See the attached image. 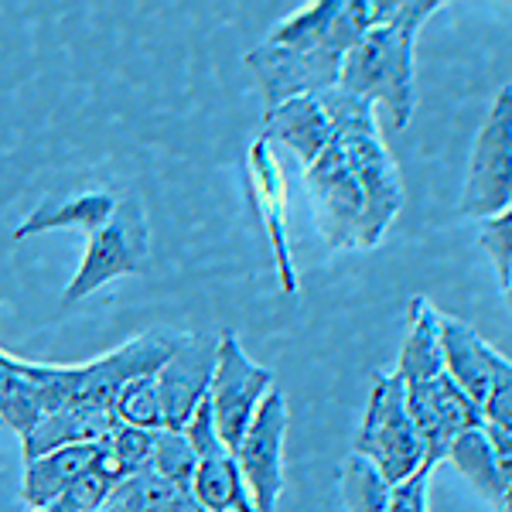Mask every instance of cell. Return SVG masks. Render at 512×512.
<instances>
[{"mask_svg":"<svg viewBox=\"0 0 512 512\" xmlns=\"http://www.w3.org/2000/svg\"><path fill=\"white\" fill-rule=\"evenodd\" d=\"M396 7V0H315L280 21L263 45L243 55L267 110L335 89L345 55L362 35L390 21Z\"/></svg>","mask_w":512,"mask_h":512,"instance_id":"obj_1","label":"cell"},{"mask_svg":"<svg viewBox=\"0 0 512 512\" xmlns=\"http://www.w3.org/2000/svg\"><path fill=\"white\" fill-rule=\"evenodd\" d=\"M441 0H403L386 24H379L345 55L338 89L383 106L386 120L403 130L414 117V52L420 28L441 11Z\"/></svg>","mask_w":512,"mask_h":512,"instance_id":"obj_2","label":"cell"},{"mask_svg":"<svg viewBox=\"0 0 512 512\" xmlns=\"http://www.w3.org/2000/svg\"><path fill=\"white\" fill-rule=\"evenodd\" d=\"M188 332L175 328H151V332L130 338L120 349L99 355L82 366H45V362H31L41 393H45V414L59 407H82L99 410V414H113L120 390L134 383L140 376H154L164 362L185 345Z\"/></svg>","mask_w":512,"mask_h":512,"instance_id":"obj_3","label":"cell"},{"mask_svg":"<svg viewBox=\"0 0 512 512\" xmlns=\"http://www.w3.org/2000/svg\"><path fill=\"white\" fill-rule=\"evenodd\" d=\"M352 454L369 461L390 489L403 485L417 472H424V437H420L414 417L407 410L403 379L396 376V369L373 379Z\"/></svg>","mask_w":512,"mask_h":512,"instance_id":"obj_4","label":"cell"},{"mask_svg":"<svg viewBox=\"0 0 512 512\" xmlns=\"http://www.w3.org/2000/svg\"><path fill=\"white\" fill-rule=\"evenodd\" d=\"M396 376L403 379L407 410L414 417L420 437H424V468L434 472L441 461H448L451 444L461 434L485 424V414L454 386V379L444 373V366L407 369V373Z\"/></svg>","mask_w":512,"mask_h":512,"instance_id":"obj_5","label":"cell"},{"mask_svg":"<svg viewBox=\"0 0 512 512\" xmlns=\"http://www.w3.org/2000/svg\"><path fill=\"white\" fill-rule=\"evenodd\" d=\"M147 253H151V226H147L144 205L137 198H123L110 222H103L89 236V246L65 287L62 304H79L82 297L96 294L110 280L140 274L147 267Z\"/></svg>","mask_w":512,"mask_h":512,"instance_id":"obj_6","label":"cell"},{"mask_svg":"<svg viewBox=\"0 0 512 512\" xmlns=\"http://www.w3.org/2000/svg\"><path fill=\"white\" fill-rule=\"evenodd\" d=\"M458 209L478 222L512 209V86L495 96L489 117L478 127Z\"/></svg>","mask_w":512,"mask_h":512,"instance_id":"obj_7","label":"cell"},{"mask_svg":"<svg viewBox=\"0 0 512 512\" xmlns=\"http://www.w3.org/2000/svg\"><path fill=\"white\" fill-rule=\"evenodd\" d=\"M338 144H342L352 175L362 188V198H366L362 250H373V246L383 243V236L390 233V226L396 222V216H400L403 202H407L400 168H396L390 147L383 144L379 123H362V127H355V130H342V134H338Z\"/></svg>","mask_w":512,"mask_h":512,"instance_id":"obj_8","label":"cell"},{"mask_svg":"<svg viewBox=\"0 0 512 512\" xmlns=\"http://www.w3.org/2000/svg\"><path fill=\"white\" fill-rule=\"evenodd\" d=\"M304 185H308L311 205H315L321 239L332 250H362L366 198H362V188L352 175L338 137L304 168Z\"/></svg>","mask_w":512,"mask_h":512,"instance_id":"obj_9","label":"cell"},{"mask_svg":"<svg viewBox=\"0 0 512 512\" xmlns=\"http://www.w3.org/2000/svg\"><path fill=\"white\" fill-rule=\"evenodd\" d=\"M270 390H274V373L267 366H260V362H253L233 332L219 335L216 373H212V386H209V407H212V420H216V431L229 451L250 431L256 410H260V403L267 400Z\"/></svg>","mask_w":512,"mask_h":512,"instance_id":"obj_10","label":"cell"},{"mask_svg":"<svg viewBox=\"0 0 512 512\" xmlns=\"http://www.w3.org/2000/svg\"><path fill=\"white\" fill-rule=\"evenodd\" d=\"M287 396L277 390L267 393V400L256 410L250 431L236 444V465L243 475V485L250 492L256 512H277V499L284 492V444H287Z\"/></svg>","mask_w":512,"mask_h":512,"instance_id":"obj_11","label":"cell"},{"mask_svg":"<svg viewBox=\"0 0 512 512\" xmlns=\"http://www.w3.org/2000/svg\"><path fill=\"white\" fill-rule=\"evenodd\" d=\"M185 437L195 451V478H192V495L205 512H256L250 502V492L239 475L236 454L222 444L212 420L209 396L202 400V407L195 410L192 420L185 424Z\"/></svg>","mask_w":512,"mask_h":512,"instance_id":"obj_12","label":"cell"},{"mask_svg":"<svg viewBox=\"0 0 512 512\" xmlns=\"http://www.w3.org/2000/svg\"><path fill=\"white\" fill-rule=\"evenodd\" d=\"M342 134L338 86L318 96H297L263 113V140L284 144L308 168L332 140Z\"/></svg>","mask_w":512,"mask_h":512,"instance_id":"obj_13","label":"cell"},{"mask_svg":"<svg viewBox=\"0 0 512 512\" xmlns=\"http://www.w3.org/2000/svg\"><path fill=\"white\" fill-rule=\"evenodd\" d=\"M246 188H250L256 216L263 222V233L270 239L280 287H284V294H294L297 270L291 256V236H287V181L284 171H280V161L274 158V151H270V144L263 137L246 151Z\"/></svg>","mask_w":512,"mask_h":512,"instance_id":"obj_14","label":"cell"},{"mask_svg":"<svg viewBox=\"0 0 512 512\" xmlns=\"http://www.w3.org/2000/svg\"><path fill=\"white\" fill-rule=\"evenodd\" d=\"M216 355V335H188L185 345L158 369L164 431H185L192 414L202 407L212 386V373H216Z\"/></svg>","mask_w":512,"mask_h":512,"instance_id":"obj_15","label":"cell"},{"mask_svg":"<svg viewBox=\"0 0 512 512\" xmlns=\"http://www.w3.org/2000/svg\"><path fill=\"white\" fill-rule=\"evenodd\" d=\"M99 458H103V444H69V448L28 458L21 478V499L28 502L31 512L55 506Z\"/></svg>","mask_w":512,"mask_h":512,"instance_id":"obj_16","label":"cell"},{"mask_svg":"<svg viewBox=\"0 0 512 512\" xmlns=\"http://www.w3.org/2000/svg\"><path fill=\"white\" fill-rule=\"evenodd\" d=\"M492 345L475 332L465 321L441 315V355L444 373L454 379L461 393L475 403L478 410L485 407L489 396V376H492Z\"/></svg>","mask_w":512,"mask_h":512,"instance_id":"obj_17","label":"cell"},{"mask_svg":"<svg viewBox=\"0 0 512 512\" xmlns=\"http://www.w3.org/2000/svg\"><path fill=\"white\" fill-rule=\"evenodd\" d=\"M117 427L120 420L113 414H99V410H82V407H59L41 417L38 427L28 437H21L24 461L48 451L69 448V444H103Z\"/></svg>","mask_w":512,"mask_h":512,"instance_id":"obj_18","label":"cell"},{"mask_svg":"<svg viewBox=\"0 0 512 512\" xmlns=\"http://www.w3.org/2000/svg\"><path fill=\"white\" fill-rule=\"evenodd\" d=\"M117 212V198L106 192H82L65 198H45L41 205L31 209L14 229V239H28L38 233H52V229H86L89 236L96 233L103 222Z\"/></svg>","mask_w":512,"mask_h":512,"instance_id":"obj_19","label":"cell"},{"mask_svg":"<svg viewBox=\"0 0 512 512\" xmlns=\"http://www.w3.org/2000/svg\"><path fill=\"white\" fill-rule=\"evenodd\" d=\"M41 417H45V393L31 373V362L0 349V427L28 437Z\"/></svg>","mask_w":512,"mask_h":512,"instance_id":"obj_20","label":"cell"},{"mask_svg":"<svg viewBox=\"0 0 512 512\" xmlns=\"http://www.w3.org/2000/svg\"><path fill=\"white\" fill-rule=\"evenodd\" d=\"M106 509L110 512H205L195 502L192 492L171 485L168 478H161L151 468L120 478L117 489L106 499Z\"/></svg>","mask_w":512,"mask_h":512,"instance_id":"obj_21","label":"cell"},{"mask_svg":"<svg viewBox=\"0 0 512 512\" xmlns=\"http://www.w3.org/2000/svg\"><path fill=\"white\" fill-rule=\"evenodd\" d=\"M448 458L461 468V472H465V478L485 495V499L502 509V499H506L509 489L502 485L499 472H495L492 444H489V437H485V424L475 427V431H468V434H461L458 441L451 444Z\"/></svg>","mask_w":512,"mask_h":512,"instance_id":"obj_22","label":"cell"},{"mask_svg":"<svg viewBox=\"0 0 512 512\" xmlns=\"http://www.w3.org/2000/svg\"><path fill=\"white\" fill-rule=\"evenodd\" d=\"M342 499L345 512H390L393 489L369 461L349 454L342 465Z\"/></svg>","mask_w":512,"mask_h":512,"instance_id":"obj_23","label":"cell"},{"mask_svg":"<svg viewBox=\"0 0 512 512\" xmlns=\"http://www.w3.org/2000/svg\"><path fill=\"white\" fill-rule=\"evenodd\" d=\"M113 417L127 427H140V431H164V410H161V390L158 373L140 376L127 383L113 403Z\"/></svg>","mask_w":512,"mask_h":512,"instance_id":"obj_24","label":"cell"},{"mask_svg":"<svg viewBox=\"0 0 512 512\" xmlns=\"http://www.w3.org/2000/svg\"><path fill=\"white\" fill-rule=\"evenodd\" d=\"M154 441H158V431H140V427H127L120 424L117 431L103 441V458L106 468H110L117 478H127L134 472H144L151 465L154 454Z\"/></svg>","mask_w":512,"mask_h":512,"instance_id":"obj_25","label":"cell"},{"mask_svg":"<svg viewBox=\"0 0 512 512\" xmlns=\"http://www.w3.org/2000/svg\"><path fill=\"white\" fill-rule=\"evenodd\" d=\"M151 472H158L161 478H168L171 485L192 492V478H195V451L188 444L185 431H158L151 454Z\"/></svg>","mask_w":512,"mask_h":512,"instance_id":"obj_26","label":"cell"},{"mask_svg":"<svg viewBox=\"0 0 512 512\" xmlns=\"http://www.w3.org/2000/svg\"><path fill=\"white\" fill-rule=\"evenodd\" d=\"M485 424H495L512 434V362L502 352H492L489 396H485Z\"/></svg>","mask_w":512,"mask_h":512,"instance_id":"obj_27","label":"cell"},{"mask_svg":"<svg viewBox=\"0 0 512 512\" xmlns=\"http://www.w3.org/2000/svg\"><path fill=\"white\" fill-rule=\"evenodd\" d=\"M117 482L120 478L106 468V458H99L96 465L65 492V502L76 512H99L106 506V499H110V492L117 489Z\"/></svg>","mask_w":512,"mask_h":512,"instance_id":"obj_28","label":"cell"},{"mask_svg":"<svg viewBox=\"0 0 512 512\" xmlns=\"http://www.w3.org/2000/svg\"><path fill=\"white\" fill-rule=\"evenodd\" d=\"M478 243H482V250L489 253L499 284H506L509 267H512V209L485 219L482 226H478Z\"/></svg>","mask_w":512,"mask_h":512,"instance_id":"obj_29","label":"cell"},{"mask_svg":"<svg viewBox=\"0 0 512 512\" xmlns=\"http://www.w3.org/2000/svg\"><path fill=\"white\" fill-rule=\"evenodd\" d=\"M427 478L431 472H417L414 478H407L403 485L393 489V499H390V512H431L427 509Z\"/></svg>","mask_w":512,"mask_h":512,"instance_id":"obj_30","label":"cell"},{"mask_svg":"<svg viewBox=\"0 0 512 512\" xmlns=\"http://www.w3.org/2000/svg\"><path fill=\"white\" fill-rule=\"evenodd\" d=\"M485 437L492 444V461H495V472H499L502 485L512 489V434L502 431L495 424H485Z\"/></svg>","mask_w":512,"mask_h":512,"instance_id":"obj_31","label":"cell"},{"mask_svg":"<svg viewBox=\"0 0 512 512\" xmlns=\"http://www.w3.org/2000/svg\"><path fill=\"white\" fill-rule=\"evenodd\" d=\"M35 512H76V509H72L65 499H59V502H55V506H45V509H35Z\"/></svg>","mask_w":512,"mask_h":512,"instance_id":"obj_32","label":"cell"},{"mask_svg":"<svg viewBox=\"0 0 512 512\" xmlns=\"http://www.w3.org/2000/svg\"><path fill=\"white\" fill-rule=\"evenodd\" d=\"M502 294H506V308H509V315H512V267H509L506 284H502Z\"/></svg>","mask_w":512,"mask_h":512,"instance_id":"obj_33","label":"cell"},{"mask_svg":"<svg viewBox=\"0 0 512 512\" xmlns=\"http://www.w3.org/2000/svg\"><path fill=\"white\" fill-rule=\"evenodd\" d=\"M99 512H110V509H106V506H103V509H99Z\"/></svg>","mask_w":512,"mask_h":512,"instance_id":"obj_34","label":"cell"}]
</instances>
